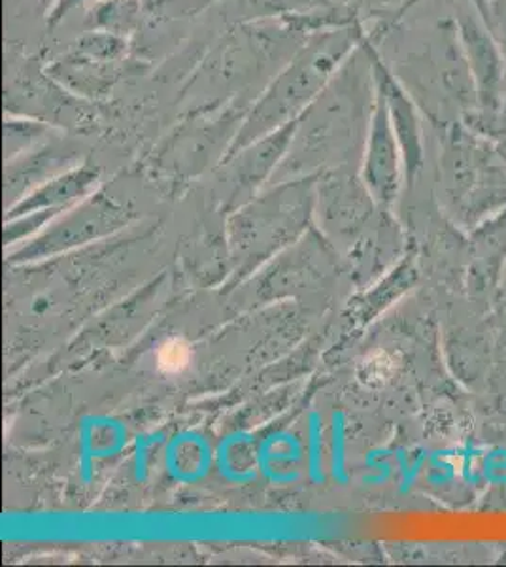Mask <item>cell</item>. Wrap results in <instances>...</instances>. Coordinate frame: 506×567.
Segmentation results:
<instances>
[{
    "label": "cell",
    "instance_id": "cell-1",
    "mask_svg": "<svg viewBox=\"0 0 506 567\" xmlns=\"http://www.w3.org/2000/svg\"><path fill=\"white\" fill-rule=\"evenodd\" d=\"M347 58V42L340 34H323L304 45L297 58L270 82L261 97L251 104L250 117L246 122L248 133L282 127L296 122L302 112L314 103L321 91L331 82Z\"/></svg>",
    "mask_w": 506,
    "mask_h": 567
},
{
    "label": "cell",
    "instance_id": "cell-2",
    "mask_svg": "<svg viewBox=\"0 0 506 567\" xmlns=\"http://www.w3.org/2000/svg\"><path fill=\"white\" fill-rule=\"evenodd\" d=\"M189 358H192L189 347H187L186 342L179 341V339L165 342L161 347L159 354H157L159 368L163 371H167V373H179L182 369H186Z\"/></svg>",
    "mask_w": 506,
    "mask_h": 567
}]
</instances>
